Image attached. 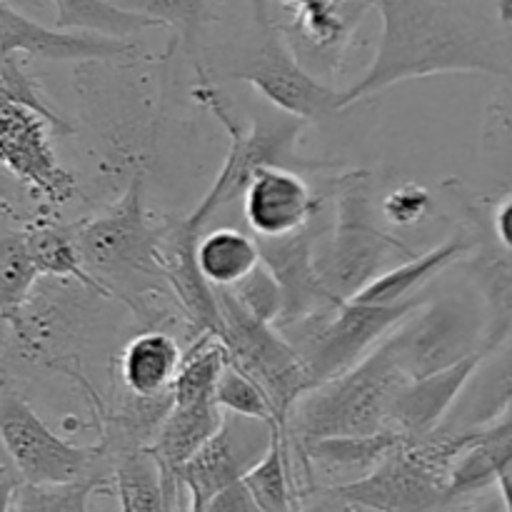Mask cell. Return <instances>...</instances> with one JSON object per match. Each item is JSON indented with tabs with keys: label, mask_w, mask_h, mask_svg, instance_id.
Instances as JSON below:
<instances>
[{
	"label": "cell",
	"mask_w": 512,
	"mask_h": 512,
	"mask_svg": "<svg viewBox=\"0 0 512 512\" xmlns=\"http://www.w3.org/2000/svg\"><path fill=\"white\" fill-rule=\"evenodd\" d=\"M333 203V225L315 240L313 263L325 290L338 303H345L385 273L393 260L413 258L415 250L375 218L373 175L368 170H353L338 178Z\"/></svg>",
	"instance_id": "obj_4"
},
{
	"label": "cell",
	"mask_w": 512,
	"mask_h": 512,
	"mask_svg": "<svg viewBox=\"0 0 512 512\" xmlns=\"http://www.w3.org/2000/svg\"><path fill=\"white\" fill-rule=\"evenodd\" d=\"M243 215L258 240L288 238L320 218L323 200L315 198L298 170L260 165L243 190Z\"/></svg>",
	"instance_id": "obj_15"
},
{
	"label": "cell",
	"mask_w": 512,
	"mask_h": 512,
	"mask_svg": "<svg viewBox=\"0 0 512 512\" xmlns=\"http://www.w3.org/2000/svg\"><path fill=\"white\" fill-rule=\"evenodd\" d=\"M435 200L428 188L418 183H405L400 188H393L383 200H380V213L385 223L398 225V228H413L423 223L433 210Z\"/></svg>",
	"instance_id": "obj_33"
},
{
	"label": "cell",
	"mask_w": 512,
	"mask_h": 512,
	"mask_svg": "<svg viewBox=\"0 0 512 512\" xmlns=\"http://www.w3.org/2000/svg\"><path fill=\"white\" fill-rule=\"evenodd\" d=\"M195 265L213 290H230L260 265L258 240L238 228H213L195 245Z\"/></svg>",
	"instance_id": "obj_25"
},
{
	"label": "cell",
	"mask_w": 512,
	"mask_h": 512,
	"mask_svg": "<svg viewBox=\"0 0 512 512\" xmlns=\"http://www.w3.org/2000/svg\"><path fill=\"white\" fill-rule=\"evenodd\" d=\"M480 158L495 193L512 190V75L503 78L485 103Z\"/></svg>",
	"instance_id": "obj_28"
},
{
	"label": "cell",
	"mask_w": 512,
	"mask_h": 512,
	"mask_svg": "<svg viewBox=\"0 0 512 512\" xmlns=\"http://www.w3.org/2000/svg\"><path fill=\"white\" fill-rule=\"evenodd\" d=\"M20 55L53 63H110L138 58V43L48 28L8 0H0V63Z\"/></svg>",
	"instance_id": "obj_14"
},
{
	"label": "cell",
	"mask_w": 512,
	"mask_h": 512,
	"mask_svg": "<svg viewBox=\"0 0 512 512\" xmlns=\"http://www.w3.org/2000/svg\"><path fill=\"white\" fill-rule=\"evenodd\" d=\"M270 433L273 425L225 415L218 433L175 475L178 490L190 495V508L185 512L203 508L220 490L240 483L268 450Z\"/></svg>",
	"instance_id": "obj_13"
},
{
	"label": "cell",
	"mask_w": 512,
	"mask_h": 512,
	"mask_svg": "<svg viewBox=\"0 0 512 512\" xmlns=\"http://www.w3.org/2000/svg\"><path fill=\"white\" fill-rule=\"evenodd\" d=\"M95 300L105 298L73 280L40 278L25 303L0 320V373L10 380L35 370L73 373Z\"/></svg>",
	"instance_id": "obj_5"
},
{
	"label": "cell",
	"mask_w": 512,
	"mask_h": 512,
	"mask_svg": "<svg viewBox=\"0 0 512 512\" xmlns=\"http://www.w3.org/2000/svg\"><path fill=\"white\" fill-rule=\"evenodd\" d=\"M93 495H113L110 468L63 485H30L18 480L13 512H93Z\"/></svg>",
	"instance_id": "obj_29"
},
{
	"label": "cell",
	"mask_w": 512,
	"mask_h": 512,
	"mask_svg": "<svg viewBox=\"0 0 512 512\" xmlns=\"http://www.w3.org/2000/svg\"><path fill=\"white\" fill-rule=\"evenodd\" d=\"M425 298L398 305H368L345 300L300 323L283 325L278 333L288 340L308 368L313 388L348 373L368 358Z\"/></svg>",
	"instance_id": "obj_8"
},
{
	"label": "cell",
	"mask_w": 512,
	"mask_h": 512,
	"mask_svg": "<svg viewBox=\"0 0 512 512\" xmlns=\"http://www.w3.org/2000/svg\"><path fill=\"white\" fill-rule=\"evenodd\" d=\"M488 228L495 243L512 255V190L490 195Z\"/></svg>",
	"instance_id": "obj_35"
},
{
	"label": "cell",
	"mask_w": 512,
	"mask_h": 512,
	"mask_svg": "<svg viewBox=\"0 0 512 512\" xmlns=\"http://www.w3.org/2000/svg\"><path fill=\"white\" fill-rule=\"evenodd\" d=\"M408 383L383 343L355 368L315 385L298 400L285 425L293 465L315 440L363 438L390 430L395 398Z\"/></svg>",
	"instance_id": "obj_3"
},
{
	"label": "cell",
	"mask_w": 512,
	"mask_h": 512,
	"mask_svg": "<svg viewBox=\"0 0 512 512\" xmlns=\"http://www.w3.org/2000/svg\"><path fill=\"white\" fill-rule=\"evenodd\" d=\"M70 228L85 270L110 300L130 305L135 315L153 323L168 318L165 300L175 298L160 253L163 223L150 218L143 173L130 178L118 203Z\"/></svg>",
	"instance_id": "obj_2"
},
{
	"label": "cell",
	"mask_w": 512,
	"mask_h": 512,
	"mask_svg": "<svg viewBox=\"0 0 512 512\" xmlns=\"http://www.w3.org/2000/svg\"><path fill=\"white\" fill-rule=\"evenodd\" d=\"M50 3L55 5V28L70 33L135 40L145 30L158 28L148 18L120 8L113 0H50Z\"/></svg>",
	"instance_id": "obj_27"
},
{
	"label": "cell",
	"mask_w": 512,
	"mask_h": 512,
	"mask_svg": "<svg viewBox=\"0 0 512 512\" xmlns=\"http://www.w3.org/2000/svg\"><path fill=\"white\" fill-rule=\"evenodd\" d=\"M465 445L468 435L438 428L428 438L403 440L363 478L325 490L363 512H440L450 505L448 475Z\"/></svg>",
	"instance_id": "obj_6"
},
{
	"label": "cell",
	"mask_w": 512,
	"mask_h": 512,
	"mask_svg": "<svg viewBox=\"0 0 512 512\" xmlns=\"http://www.w3.org/2000/svg\"><path fill=\"white\" fill-rule=\"evenodd\" d=\"M325 228L328 225L315 218L308 228L288 235V238H255L258 240L260 263L270 270L275 283L280 285V293H283V313H280L275 328L300 323V320L313 318V315L338 305V300L320 283L313 263L315 240L320 238Z\"/></svg>",
	"instance_id": "obj_16"
},
{
	"label": "cell",
	"mask_w": 512,
	"mask_h": 512,
	"mask_svg": "<svg viewBox=\"0 0 512 512\" xmlns=\"http://www.w3.org/2000/svg\"><path fill=\"white\" fill-rule=\"evenodd\" d=\"M225 75L253 85L278 113L308 125L343 110L340 90L325 85L308 65L300 63L278 23L255 25L253 43L240 50Z\"/></svg>",
	"instance_id": "obj_11"
},
{
	"label": "cell",
	"mask_w": 512,
	"mask_h": 512,
	"mask_svg": "<svg viewBox=\"0 0 512 512\" xmlns=\"http://www.w3.org/2000/svg\"><path fill=\"white\" fill-rule=\"evenodd\" d=\"M213 400L225 415L275 425L268 395L263 393V388H260L255 380H250L248 375H245L243 370L235 368V365L228 363L223 368L218 385H215Z\"/></svg>",
	"instance_id": "obj_31"
},
{
	"label": "cell",
	"mask_w": 512,
	"mask_h": 512,
	"mask_svg": "<svg viewBox=\"0 0 512 512\" xmlns=\"http://www.w3.org/2000/svg\"><path fill=\"white\" fill-rule=\"evenodd\" d=\"M223 315V343L228 363L243 370L268 395L273 420L285 433L290 413L308 390H313L308 368L293 345L278 333L275 325L263 323L245 313L228 290H215Z\"/></svg>",
	"instance_id": "obj_10"
},
{
	"label": "cell",
	"mask_w": 512,
	"mask_h": 512,
	"mask_svg": "<svg viewBox=\"0 0 512 512\" xmlns=\"http://www.w3.org/2000/svg\"><path fill=\"white\" fill-rule=\"evenodd\" d=\"M383 18L378 53L340 108L403 80L443 73L512 75V0H375Z\"/></svg>",
	"instance_id": "obj_1"
},
{
	"label": "cell",
	"mask_w": 512,
	"mask_h": 512,
	"mask_svg": "<svg viewBox=\"0 0 512 512\" xmlns=\"http://www.w3.org/2000/svg\"><path fill=\"white\" fill-rule=\"evenodd\" d=\"M0 448L20 483L63 485L108 470L103 443L75 445L60 438L30 408L15 380L0 373Z\"/></svg>",
	"instance_id": "obj_9"
},
{
	"label": "cell",
	"mask_w": 512,
	"mask_h": 512,
	"mask_svg": "<svg viewBox=\"0 0 512 512\" xmlns=\"http://www.w3.org/2000/svg\"><path fill=\"white\" fill-rule=\"evenodd\" d=\"M120 8L138 13L170 30V43L193 60L195 73H205L203 65V33L210 20L213 0H113Z\"/></svg>",
	"instance_id": "obj_26"
},
{
	"label": "cell",
	"mask_w": 512,
	"mask_h": 512,
	"mask_svg": "<svg viewBox=\"0 0 512 512\" xmlns=\"http://www.w3.org/2000/svg\"><path fill=\"white\" fill-rule=\"evenodd\" d=\"M470 248H473V233L463 223L448 240H443L435 248L415 253L413 258L400 260L398 265H390L385 273L370 280L353 300L368 305H398L418 298V293L430 280L438 278L443 270L458 265L470 253Z\"/></svg>",
	"instance_id": "obj_20"
},
{
	"label": "cell",
	"mask_w": 512,
	"mask_h": 512,
	"mask_svg": "<svg viewBox=\"0 0 512 512\" xmlns=\"http://www.w3.org/2000/svg\"><path fill=\"white\" fill-rule=\"evenodd\" d=\"M495 490H498L500 500H503L505 512H512V463L500 473L498 483H495Z\"/></svg>",
	"instance_id": "obj_39"
},
{
	"label": "cell",
	"mask_w": 512,
	"mask_h": 512,
	"mask_svg": "<svg viewBox=\"0 0 512 512\" xmlns=\"http://www.w3.org/2000/svg\"><path fill=\"white\" fill-rule=\"evenodd\" d=\"M495 428H503V430H508V433H512V423H505V425H495Z\"/></svg>",
	"instance_id": "obj_40"
},
{
	"label": "cell",
	"mask_w": 512,
	"mask_h": 512,
	"mask_svg": "<svg viewBox=\"0 0 512 512\" xmlns=\"http://www.w3.org/2000/svg\"><path fill=\"white\" fill-rule=\"evenodd\" d=\"M183 348L178 340L160 328L140 330L125 343L118 355V378L125 393L135 398H160L170 393L180 363Z\"/></svg>",
	"instance_id": "obj_21"
},
{
	"label": "cell",
	"mask_w": 512,
	"mask_h": 512,
	"mask_svg": "<svg viewBox=\"0 0 512 512\" xmlns=\"http://www.w3.org/2000/svg\"><path fill=\"white\" fill-rule=\"evenodd\" d=\"M488 310L473 285L458 293L425 298L388 338L383 348L408 380L448 370L485 353Z\"/></svg>",
	"instance_id": "obj_7"
},
{
	"label": "cell",
	"mask_w": 512,
	"mask_h": 512,
	"mask_svg": "<svg viewBox=\"0 0 512 512\" xmlns=\"http://www.w3.org/2000/svg\"><path fill=\"white\" fill-rule=\"evenodd\" d=\"M20 230H23L25 245H28V253L33 258V265L40 278L73 280V283H80L83 288H88L90 293L110 300L108 293L85 270L78 248H75L73 228L60 223L58 215L43 213L35 220H30L28 225H23Z\"/></svg>",
	"instance_id": "obj_23"
},
{
	"label": "cell",
	"mask_w": 512,
	"mask_h": 512,
	"mask_svg": "<svg viewBox=\"0 0 512 512\" xmlns=\"http://www.w3.org/2000/svg\"><path fill=\"white\" fill-rule=\"evenodd\" d=\"M440 512H505V508L498 490L490 488L478 495H470V498L458 500V503H450L448 508H443Z\"/></svg>",
	"instance_id": "obj_37"
},
{
	"label": "cell",
	"mask_w": 512,
	"mask_h": 512,
	"mask_svg": "<svg viewBox=\"0 0 512 512\" xmlns=\"http://www.w3.org/2000/svg\"><path fill=\"white\" fill-rule=\"evenodd\" d=\"M193 512H260L258 505L253 503L250 493L245 490L243 483H235L230 488L220 490L218 495L208 500L203 508L193 510Z\"/></svg>",
	"instance_id": "obj_36"
},
{
	"label": "cell",
	"mask_w": 512,
	"mask_h": 512,
	"mask_svg": "<svg viewBox=\"0 0 512 512\" xmlns=\"http://www.w3.org/2000/svg\"><path fill=\"white\" fill-rule=\"evenodd\" d=\"M15 488H18V475L8 465H0V512H13Z\"/></svg>",
	"instance_id": "obj_38"
},
{
	"label": "cell",
	"mask_w": 512,
	"mask_h": 512,
	"mask_svg": "<svg viewBox=\"0 0 512 512\" xmlns=\"http://www.w3.org/2000/svg\"><path fill=\"white\" fill-rule=\"evenodd\" d=\"M298 468L293 465L288 438L278 425H273L268 450L263 458L245 473L240 483L250 493L260 512H300L305 505L303 483L298 480Z\"/></svg>",
	"instance_id": "obj_22"
},
{
	"label": "cell",
	"mask_w": 512,
	"mask_h": 512,
	"mask_svg": "<svg viewBox=\"0 0 512 512\" xmlns=\"http://www.w3.org/2000/svg\"><path fill=\"white\" fill-rule=\"evenodd\" d=\"M43 213H50V210H45L18 180H13L0 168V220H10L23 228Z\"/></svg>",
	"instance_id": "obj_34"
},
{
	"label": "cell",
	"mask_w": 512,
	"mask_h": 512,
	"mask_svg": "<svg viewBox=\"0 0 512 512\" xmlns=\"http://www.w3.org/2000/svg\"><path fill=\"white\" fill-rule=\"evenodd\" d=\"M480 358L483 355H475V358L463 360V363L428 375V378L408 380L395 398L390 430L398 433L405 443L435 433L450 415Z\"/></svg>",
	"instance_id": "obj_18"
},
{
	"label": "cell",
	"mask_w": 512,
	"mask_h": 512,
	"mask_svg": "<svg viewBox=\"0 0 512 512\" xmlns=\"http://www.w3.org/2000/svg\"><path fill=\"white\" fill-rule=\"evenodd\" d=\"M228 293L245 313L268 325L278 323L280 313H283V293H280V285L275 283V278L263 263L248 278L240 280L235 288H230Z\"/></svg>",
	"instance_id": "obj_32"
},
{
	"label": "cell",
	"mask_w": 512,
	"mask_h": 512,
	"mask_svg": "<svg viewBox=\"0 0 512 512\" xmlns=\"http://www.w3.org/2000/svg\"><path fill=\"white\" fill-rule=\"evenodd\" d=\"M225 413L215 403H198V405H170L168 415L158 430L153 433L150 443L145 445L150 458L163 473L165 490L178 512L180 490L175 485V475L178 470L213 438L223 425Z\"/></svg>",
	"instance_id": "obj_19"
},
{
	"label": "cell",
	"mask_w": 512,
	"mask_h": 512,
	"mask_svg": "<svg viewBox=\"0 0 512 512\" xmlns=\"http://www.w3.org/2000/svg\"><path fill=\"white\" fill-rule=\"evenodd\" d=\"M40 280L23 230H0V320L10 318Z\"/></svg>",
	"instance_id": "obj_30"
},
{
	"label": "cell",
	"mask_w": 512,
	"mask_h": 512,
	"mask_svg": "<svg viewBox=\"0 0 512 512\" xmlns=\"http://www.w3.org/2000/svg\"><path fill=\"white\" fill-rule=\"evenodd\" d=\"M55 128L35 110L0 95V168L18 180L45 210L58 213L78 198V178L60 163Z\"/></svg>",
	"instance_id": "obj_12"
},
{
	"label": "cell",
	"mask_w": 512,
	"mask_h": 512,
	"mask_svg": "<svg viewBox=\"0 0 512 512\" xmlns=\"http://www.w3.org/2000/svg\"><path fill=\"white\" fill-rule=\"evenodd\" d=\"M505 423H512V330L480 358L440 430L475 435Z\"/></svg>",
	"instance_id": "obj_17"
},
{
	"label": "cell",
	"mask_w": 512,
	"mask_h": 512,
	"mask_svg": "<svg viewBox=\"0 0 512 512\" xmlns=\"http://www.w3.org/2000/svg\"><path fill=\"white\" fill-rule=\"evenodd\" d=\"M105 453L110 465V485L120 503V512H175L165 490L163 473L148 450L118 448Z\"/></svg>",
	"instance_id": "obj_24"
}]
</instances>
